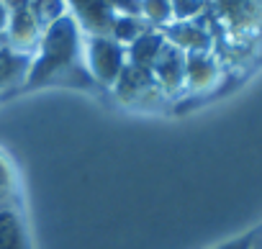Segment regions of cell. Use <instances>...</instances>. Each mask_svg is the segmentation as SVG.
Masks as SVG:
<instances>
[{"mask_svg":"<svg viewBox=\"0 0 262 249\" xmlns=\"http://www.w3.org/2000/svg\"><path fill=\"white\" fill-rule=\"evenodd\" d=\"M8 8V47L16 52H31L39 44V26L31 16L29 0H6Z\"/></svg>","mask_w":262,"mask_h":249,"instance_id":"cell-5","label":"cell"},{"mask_svg":"<svg viewBox=\"0 0 262 249\" xmlns=\"http://www.w3.org/2000/svg\"><path fill=\"white\" fill-rule=\"evenodd\" d=\"M157 90H160V85L155 82L152 70H139L134 64H128V62L121 70V75H118V80L113 85L116 98L118 100H126V103L128 100H137V98H142L147 93H157Z\"/></svg>","mask_w":262,"mask_h":249,"instance_id":"cell-7","label":"cell"},{"mask_svg":"<svg viewBox=\"0 0 262 249\" xmlns=\"http://www.w3.org/2000/svg\"><path fill=\"white\" fill-rule=\"evenodd\" d=\"M172 21H193L208 13V0H170Z\"/></svg>","mask_w":262,"mask_h":249,"instance_id":"cell-15","label":"cell"},{"mask_svg":"<svg viewBox=\"0 0 262 249\" xmlns=\"http://www.w3.org/2000/svg\"><path fill=\"white\" fill-rule=\"evenodd\" d=\"M29 67H31V54L16 52L8 44H0V90H11L26 82Z\"/></svg>","mask_w":262,"mask_h":249,"instance_id":"cell-9","label":"cell"},{"mask_svg":"<svg viewBox=\"0 0 262 249\" xmlns=\"http://www.w3.org/2000/svg\"><path fill=\"white\" fill-rule=\"evenodd\" d=\"M80 29L72 21V16H62L59 21H54L36 44V57L31 59L29 75H26V87H36L44 82H54L62 80V75L77 72L80 64V54H82V39H80Z\"/></svg>","mask_w":262,"mask_h":249,"instance_id":"cell-1","label":"cell"},{"mask_svg":"<svg viewBox=\"0 0 262 249\" xmlns=\"http://www.w3.org/2000/svg\"><path fill=\"white\" fill-rule=\"evenodd\" d=\"M142 18L149 29H165L167 24H172L170 0H142Z\"/></svg>","mask_w":262,"mask_h":249,"instance_id":"cell-14","label":"cell"},{"mask_svg":"<svg viewBox=\"0 0 262 249\" xmlns=\"http://www.w3.org/2000/svg\"><path fill=\"white\" fill-rule=\"evenodd\" d=\"M72 21L88 36H111L116 13L111 11L108 0H64Z\"/></svg>","mask_w":262,"mask_h":249,"instance_id":"cell-3","label":"cell"},{"mask_svg":"<svg viewBox=\"0 0 262 249\" xmlns=\"http://www.w3.org/2000/svg\"><path fill=\"white\" fill-rule=\"evenodd\" d=\"M165 41L183 49L185 54L193 52H211L213 49V31L203 18H193V21H172L165 29H160Z\"/></svg>","mask_w":262,"mask_h":249,"instance_id":"cell-4","label":"cell"},{"mask_svg":"<svg viewBox=\"0 0 262 249\" xmlns=\"http://www.w3.org/2000/svg\"><path fill=\"white\" fill-rule=\"evenodd\" d=\"M165 47V36L160 29H147L134 44L126 47V62L139 70H152L160 49Z\"/></svg>","mask_w":262,"mask_h":249,"instance_id":"cell-11","label":"cell"},{"mask_svg":"<svg viewBox=\"0 0 262 249\" xmlns=\"http://www.w3.org/2000/svg\"><path fill=\"white\" fill-rule=\"evenodd\" d=\"M147 29H149L147 21L139 18V16H116L113 29H111V39L118 41L121 47H128V44H134Z\"/></svg>","mask_w":262,"mask_h":249,"instance_id":"cell-13","label":"cell"},{"mask_svg":"<svg viewBox=\"0 0 262 249\" xmlns=\"http://www.w3.org/2000/svg\"><path fill=\"white\" fill-rule=\"evenodd\" d=\"M254 236H257V229L249 231V234H244V236H239V239H234V241H226V244H221L216 249H249L252 241H254Z\"/></svg>","mask_w":262,"mask_h":249,"instance_id":"cell-18","label":"cell"},{"mask_svg":"<svg viewBox=\"0 0 262 249\" xmlns=\"http://www.w3.org/2000/svg\"><path fill=\"white\" fill-rule=\"evenodd\" d=\"M0 249H31L24 218L11 200L0 203Z\"/></svg>","mask_w":262,"mask_h":249,"instance_id":"cell-8","label":"cell"},{"mask_svg":"<svg viewBox=\"0 0 262 249\" xmlns=\"http://www.w3.org/2000/svg\"><path fill=\"white\" fill-rule=\"evenodd\" d=\"M116 16H139L142 18V0H108Z\"/></svg>","mask_w":262,"mask_h":249,"instance_id":"cell-16","label":"cell"},{"mask_svg":"<svg viewBox=\"0 0 262 249\" xmlns=\"http://www.w3.org/2000/svg\"><path fill=\"white\" fill-rule=\"evenodd\" d=\"M11 190H13V175H11L8 162L3 160V154H0V203H8Z\"/></svg>","mask_w":262,"mask_h":249,"instance_id":"cell-17","label":"cell"},{"mask_svg":"<svg viewBox=\"0 0 262 249\" xmlns=\"http://www.w3.org/2000/svg\"><path fill=\"white\" fill-rule=\"evenodd\" d=\"M85 62H88V72L95 82L113 87L121 70L126 67V47H121L111 36H88Z\"/></svg>","mask_w":262,"mask_h":249,"instance_id":"cell-2","label":"cell"},{"mask_svg":"<svg viewBox=\"0 0 262 249\" xmlns=\"http://www.w3.org/2000/svg\"><path fill=\"white\" fill-rule=\"evenodd\" d=\"M0 44H8V8H6V0H0Z\"/></svg>","mask_w":262,"mask_h":249,"instance_id":"cell-19","label":"cell"},{"mask_svg":"<svg viewBox=\"0 0 262 249\" xmlns=\"http://www.w3.org/2000/svg\"><path fill=\"white\" fill-rule=\"evenodd\" d=\"M219 64L211 57V52H193L185 54V85L190 90H206L216 82Z\"/></svg>","mask_w":262,"mask_h":249,"instance_id":"cell-10","label":"cell"},{"mask_svg":"<svg viewBox=\"0 0 262 249\" xmlns=\"http://www.w3.org/2000/svg\"><path fill=\"white\" fill-rule=\"evenodd\" d=\"M249 249H262V226L257 229V236H254V241H252Z\"/></svg>","mask_w":262,"mask_h":249,"instance_id":"cell-20","label":"cell"},{"mask_svg":"<svg viewBox=\"0 0 262 249\" xmlns=\"http://www.w3.org/2000/svg\"><path fill=\"white\" fill-rule=\"evenodd\" d=\"M152 75H155V82L160 85V90L180 93L185 85V52L165 41V47L160 49V54L152 64Z\"/></svg>","mask_w":262,"mask_h":249,"instance_id":"cell-6","label":"cell"},{"mask_svg":"<svg viewBox=\"0 0 262 249\" xmlns=\"http://www.w3.org/2000/svg\"><path fill=\"white\" fill-rule=\"evenodd\" d=\"M29 8H31V16H34V21H36L41 34L54 21L67 16V3H64V0H29Z\"/></svg>","mask_w":262,"mask_h":249,"instance_id":"cell-12","label":"cell"}]
</instances>
